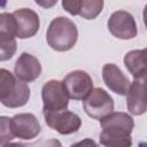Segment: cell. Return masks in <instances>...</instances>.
Wrapping results in <instances>:
<instances>
[{
	"label": "cell",
	"mask_w": 147,
	"mask_h": 147,
	"mask_svg": "<svg viewBox=\"0 0 147 147\" xmlns=\"http://www.w3.org/2000/svg\"><path fill=\"white\" fill-rule=\"evenodd\" d=\"M100 126V144L109 147H127L132 145L131 133L134 127L133 118L122 111H111L102 117Z\"/></svg>",
	"instance_id": "1"
},
{
	"label": "cell",
	"mask_w": 147,
	"mask_h": 147,
	"mask_svg": "<svg viewBox=\"0 0 147 147\" xmlns=\"http://www.w3.org/2000/svg\"><path fill=\"white\" fill-rule=\"evenodd\" d=\"M30 99V87L9 70L0 68V102L7 108H18Z\"/></svg>",
	"instance_id": "2"
},
{
	"label": "cell",
	"mask_w": 147,
	"mask_h": 147,
	"mask_svg": "<svg viewBox=\"0 0 147 147\" xmlns=\"http://www.w3.org/2000/svg\"><path fill=\"white\" fill-rule=\"evenodd\" d=\"M46 39L52 49L57 52H67L77 42V26L71 20L64 16H59L49 23L46 32Z\"/></svg>",
	"instance_id": "3"
},
{
	"label": "cell",
	"mask_w": 147,
	"mask_h": 147,
	"mask_svg": "<svg viewBox=\"0 0 147 147\" xmlns=\"http://www.w3.org/2000/svg\"><path fill=\"white\" fill-rule=\"evenodd\" d=\"M83 107L87 116L94 119H101L114 111L113 98L101 87L93 88L83 100Z\"/></svg>",
	"instance_id": "4"
},
{
	"label": "cell",
	"mask_w": 147,
	"mask_h": 147,
	"mask_svg": "<svg viewBox=\"0 0 147 147\" xmlns=\"http://www.w3.org/2000/svg\"><path fill=\"white\" fill-rule=\"evenodd\" d=\"M42 111H57L68 108L69 95L62 82L51 79L44 84L41 88Z\"/></svg>",
	"instance_id": "5"
},
{
	"label": "cell",
	"mask_w": 147,
	"mask_h": 147,
	"mask_svg": "<svg viewBox=\"0 0 147 147\" xmlns=\"http://www.w3.org/2000/svg\"><path fill=\"white\" fill-rule=\"evenodd\" d=\"M16 24L13 14H0V61L10 60L17 48Z\"/></svg>",
	"instance_id": "6"
},
{
	"label": "cell",
	"mask_w": 147,
	"mask_h": 147,
	"mask_svg": "<svg viewBox=\"0 0 147 147\" xmlns=\"http://www.w3.org/2000/svg\"><path fill=\"white\" fill-rule=\"evenodd\" d=\"M46 124L60 134H71L82 126L80 117L67 109L57 111H42Z\"/></svg>",
	"instance_id": "7"
},
{
	"label": "cell",
	"mask_w": 147,
	"mask_h": 147,
	"mask_svg": "<svg viewBox=\"0 0 147 147\" xmlns=\"http://www.w3.org/2000/svg\"><path fill=\"white\" fill-rule=\"evenodd\" d=\"M107 26L109 32L114 37L123 40L133 39L138 33L137 24L133 16L125 10L114 11L108 18Z\"/></svg>",
	"instance_id": "8"
},
{
	"label": "cell",
	"mask_w": 147,
	"mask_h": 147,
	"mask_svg": "<svg viewBox=\"0 0 147 147\" xmlns=\"http://www.w3.org/2000/svg\"><path fill=\"white\" fill-rule=\"evenodd\" d=\"M69 99L84 100L93 90L92 77L84 70H74L69 72L62 80Z\"/></svg>",
	"instance_id": "9"
},
{
	"label": "cell",
	"mask_w": 147,
	"mask_h": 147,
	"mask_svg": "<svg viewBox=\"0 0 147 147\" xmlns=\"http://www.w3.org/2000/svg\"><path fill=\"white\" fill-rule=\"evenodd\" d=\"M10 122L14 136L22 140L34 139L41 131L39 121L31 113L17 114L10 118Z\"/></svg>",
	"instance_id": "10"
},
{
	"label": "cell",
	"mask_w": 147,
	"mask_h": 147,
	"mask_svg": "<svg viewBox=\"0 0 147 147\" xmlns=\"http://www.w3.org/2000/svg\"><path fill=\"white\" fill-rule=\"evenodd\" d=\"M16 24V38L28 39L37 34L40 22L38 14L30 8H21L11 13Z\"/></svg>",
	"instance_id": "11"
},
{
	"label": "cell",
	"mask_w": 147,
	"mask_h": 147,
	"mask_svg": "<svg viewBox=\"0 0 147 147\" xmlns=\"http://www.w3.org/2000/svg\"><path fill=\"white\" fill-rule=\"evenodd\" d=\"M14 74L20 80L31 83L40 76L41 64L36 56L29 53H22L16 60Z\"/></svg>",
	"instance_id": "12"
},
{
	"label": "cell",
	"mask_w": 147,
	"mask_h": 147,
	"mask_svg": "<svg viewBox=\"0 0 147 147\" xmlns=\"http://www.w3.org/2000/svg\"><path fill=\"white\" fill-rule=\"evenodd\" d=\"M145 78H136L129 87L126 95V107L127 110L136 116L144 115L147 110V103L145 98Z\"/></svg>",
	"instance_id": "13"
},
{
	"label": "cell",
	"mask_w": 147,
	"mask_h": 147,
	"mask_svg": "<svg viewBox=\"0 0 147 147\" xmlns=\"http://www.w3.org/2000/svg\"><path fill=\"white\" fill-rule=\"evenodd\" d=\"M102 79L107 87L119 95H125L129 91L131 82L114 63H106L102 68Z\"/></svg>",
	"instance_id": "14"
},
{
	"label": "cell",
	"mask_w": 147,
	"mask_h": 147,
	"mask_svg": "<svg viewBox=\"0 0 147 147\" xmlns=\"http://www.w3.org/2000/svg\"><path fill=\"white\" fill-rule=\"evenodd\" d=\"M124 64L133 78L146 77V49H133L125 54Z\"/></svg>",
	"instance_id": "15"
},
{
	"label": "cell",
	"mask_w": 147,
	"mask_h": 147,
	"mask_svg": "<svg viewBox=\"0 0 147 147\" xmlns=\"http://www.w3.org/2000/svg\"><path fill=\"white\" fill-rule=\"evenodd\" d=\"M103 9V0H80V13L85 20H94Z\"/></svg>",
	"instance_id": "16"
},
{
	"label": "cell",
	"mask_w": 147,
	"mask_h": 147,
	"mask_svg": "<svg viewBox=\"0 0 147 147\" xmlns=\"http://www.w3.org/2000/svg\"><path fill=\"white\" fill-rule=\"evenodd\" d=\"M15 138L8 116H0V146H6Z\"/></svg>",
	"instance_id": "17"
},
{
	"label": "cell",
	"mask_w": 147,
	"mask_h": 147,
	"mask_svg": "<svg viewBox=\"0 0 147 147\" xmlns=\"http://www.w3.org/2000/svg\"><path fill=\"white\" fill-rule=\"evenodd\" d=\"M62 7L70 15L76 16L80 13V0H62Z\"/></svg>",
	"instance_id": "18"
},
{
	"label": "cell",
	"mask_w": 147,
	"mask_h": 147,
	"mask_svg": "<svg viewBox=\"0 0 147 147\" xmlns=\"http://www.w3.org/2000/svg\"><path fill=\"white\" fill-rule=\"evenodd\" d=\"M34 2L38 6L48 9V8H52L53 6H55L56 2H57V0H34Z\"/></svg>",
	"instance_id": "19"
}]
</instances>
